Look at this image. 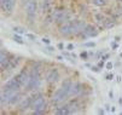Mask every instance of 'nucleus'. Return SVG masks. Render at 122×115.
I'll use <instances>...</instances> for the list:
<instances>
[{
    "instance_id": "34",
    "label": "nucleus",
    "mask_w": 122,
    "mask_h": 115,
    "mask_svg": "<svg viewBox=\"0 0 122 115\" xmlns=\"http://www.w3.org/2000/svg\"><path fill=\"white\" fill-rule=\"evenodd\" d=\"M109 97L111 98V99L114 98V92H112V91H109Z\"/></svg>"
},
{
    "instance_id": "28",
    "label": "nucleus",
    "mask_w": 122,
    "mask_h": 115,
    "mask_svg": "<svg viewBox=\"0 0 122 115\" xmlns=\"http://www.w3.org/2000/svg\"><path fill=\"white\" fill-rule=\"evenodd\" d=\"M25 37H27V38H29V39H31V40H35V35L30 34V33H25Z\"/></svg>"
},
{
    "instance_id": "30",
    "label": "nucleus",
    "mask_w": 122,
    "mask_h": 115,
    "mask_svg": "<svg viewBox=\"0 0 122 115\" xmlns=\"http://www.w3.org/2000/svg\"><path fill=\"white\" fill-rule=\"evenodd\" d=\"M111 47H112V50H116V48L118 47V44H117V41H115V42H111Z\"/></svg>"
},
{
    "instance_id": "6",
    "label": "nucleus",
    "mask_w": 122,
    "mask_h": 115,
    "mask_svg": "<svg viewBox=\"0 0 122 115\" xmlns=\"http://www.w3.org/2000/svg\"><path fill=\"white\" fill-rule=\"evenodd\" d=\"M17 0H0V6H1V11L6 15H11L15 10Z\"/></svg>"
},
{
    "instance_id": "32",
    "label": "nucleus",
    "mask_w": 122,
    "mask_h": 115,
    "mask_svg": "<svg viewBox=\"0 0 122 115\" xmlns=\"http://www.w3.org/2000/svg\"><path fill=\"white\" fill-rule=\"evenodd\" d=\"M20 1H21V5H22V6L24 7V6H25V5L28 4V1H29V0H20Z\"/></svg>"
},
{
    "instance_id": "24",
    "label": "nucleus",
    "mask_w": 122,
    "mask_h": 115,
    "mask_svg": "<svg viewBox=\"0 0 122 115\" xmlns=\"http://www.w3.org/2000/svg\"><path fill=\"white\" fill-rule=\"evenodd\" d=\"M112 67H114L112 62H108V63H107V65H105V68H107L108 70H111V69H112Z\"/></svg>"
},
{
    "instance_id": "16",
    "label": "nucleus",
    "mask_w": 122,
    "mask_h": 115,
    "mask_svg": "<svg viewBox=\"0 0 122 115\" xmlns=\"http://www.w3.org/2000/svg\"><path fill=\"white\" fill-rule=\"evenodd\" d=\"M73 84H74V81L70 79V78H66V79H64L63 80V83H62V87L70 94V90H71V87H73Z\"/></svg>"
},
{
    "instance_id": "26",
    "label": "nucleus",
    "mask_w": 122,
    "mask_h": 115,
    "mask_svg": "<svg viewBox=\"0 0 122 115\" xmlns=\"http://www.w3.org/2000/svg\"><path fill=\"white\" fill-rule=\"evenodd\" d=\"M46 50H48L50 52H53V51L56 50V48H55L53 46H51V45H46Z\"/></svg>"
},
{
    "instance_id": "39",
    "label": "nucleus",
    "mask_w": 122,
    "mask_h": 115,
    "mask_svg": "<svg viewBox=\"0 0 122 115\" xmlns=\"http://www.w3.org/2000/svg\"><path fill=\"white\" fill-rule=\"evenodd\" d=\"M118 103L122 105V97H120V99H118Z\"/></svg>"
},
{
    "instance_id": "38",
    "label": "nucleus",
    "mask_w": 122,
    "mask_h": 115,
    "mask_svg": "<svg viewBox=\"0 0 122 115\" xmlns=\"http://www.w3.org/2000/svg\"><path fill=\"white\" fill-rule=\"evenodd\" d=\"M115 41L118 42V41H120V37H115Z\"/></svg>"
},
{
    "instance_id": "27",
    "label": "nucleus",
    "mask_w": 122,
    "mask_h": 115,
    "mask_svg": "<svg viewBox=\"0 0 122 115\" xmlns=\"http://www.w3.org/2000/svg\"><path fill=\"white\" fill-rule=\"evenodd\" d=\"M97 65H98V67L102 69V68H104V65H105V63H104V61H103V59H100V61L98 62V64H97Z\"/></svg>"
},
{
    "instance_id": "4",
    "label": "nucleus",
    "mask_w": 122,
    "mask_h": 115,
    "mask_svg": "<svg viewBox=\"0 0 122 115\" xmlns=\"http://www.w3.org/2000/svg\"><path fill=\"white\" fill-rule=\"evenodd\" d=\"M87 23L83 20H73V28H71V35L79 37L81 33L85 30Z\"/></svg>"
},
{
    "instance_id": "14",
    "label": "nucleus",
    "mask_w": 122,
    "mask_h": 115,
    "mask_svg": "<svg viewBox=\"0 0 122 115\" xmlns=\"http://www.w3.org/2000/svg\"><path fill=\"white\" fill-rule=\"evenodd\" d=\"M105 18H107V15L102 12V11H96L93 12V20L96 21V24L97 26H103L104 22H105ZM104 27V26H103Z\"/></svg>"
},
{
    "instance_id": "33",
    "label": "nucleus",
    "mask_w": 122,
    "mask_h": 115,
    "mask_svg": "<svg viewBox=\"0 0 122 115\" xmlns=\"http://www.w3.org/2000/svg\"><path fill=\"white\" fill-rule=\"evenodd\" d=\"M57 47L59 48V50H61V51H63V50H64V46H63V44H62V42H59V44L57 45Z\"/></svg>"
},
{
    "instance_id": "29",
    "label": "nucleus",
    "mask_w": 122,
    "mask_h": 115,
    "mask_svg": "<svg viewBox=\"0 0 122 115\" xmlns=\"http://www.w3.org/2000/svg\"><path fill=\"white\" fill-rule=\"evenodd\" d=\"M105 79H107V80H109V81H110V80H112V79H114V74H112V73L108 74V75L105 76Z\"/></svg>"
},
{
    "instance_id": "3",
    "label": "nucleus",
    "mask_w": 122,
    "mask_h": 115,
    "mask_svg": "<svg viewBox=\"0 0 122 115\" xmlns=\"http://www.w3.org/2000/svg\"><path fill=\"white\" fill-rule=\"evenodd\" d=\"M69 97H70V94H69V93L61 86L59 89H57V90L53 92V94H52V98H51V102L55 104V108H56V107H58V105H61V104H63V103H65V102L68 101Z\"/></svg>"
},
{
    "instance_id": "12",
    "label": "nucleus",
    "mask_w": 122,
    "mask_h": 115,
    "mask_svg": "<svg viewBox=\"0 0 122 115\" xmlns=\"http://www.w3.org/2000/svg\"><path fill=\"white\" fill-rule=\"evenodd\" d=\"M83 93V85L80 81H75L73 84V87L70 90V97H80Z\"/></svg>"
},
{
    "instance_id": "15",
    "label": "nucleus",
    "mask_w": 122,
    "mask_h": 115,
    "mask_svg": "<svg viewBox=\"0 0 122 115\" xmlns=\"http://www.w3.org/2000/svg\"><path fill=\"white\" fill-rule=\"evenodd\" d=\"M53 114H56V115H70L71 113H70V109L68 108L66 103H63V104L55 108Z\"/></svg>"
},
{
    "instance_id": "5",
    "label": "nucleus",
    "mask_w": 122,
    "mask_h": 115,
    "mask_svg": "<svg viewBox=\"0 0 122 115\" xmlns=\"http://www.w3.org/2000/svg\"><path fill=\"white\" fill-rule=\"evenodd\" d=\"M61 78V74H59V70L57 68H51L47 70L46 75H45V81L47 84H56L57 81L59 80Z\"/></svg>"
},
{
    "instance_id": "1",
    "label": "nucleus",
    "mask_w": 122,
    "mask_h": 115,
    "mask_svg": "<svg viewBox=\"0 0 122 115\" xmlns=\"http://www.w3.org/2000/svg\"><path fill=\"white\" fill-rule=\"evenodd\" d=\"M25 10V17L29 24H33L35 22L39 12V0H29L28 4L24 6Z\"/></svg>"
},
{
    "instance_id": "13",
    "label": "nucleus",
    "mask_w": 122,
    "mask_h": 115,
    "mask_svg": "<svg viewBox=\"0 0 122 115\" xmlns=\"http://www.w3.org/2000/svg\"><path fill=\"white\" fill-rule=\"evenodd\" d=\"M83 33L87 35V38H96L98 34H99V28L97 26H93V24H90L87 23Z\"/></svg>"
},
{
    "instance_id": "35",
    "label": "nucleus",
    "mask_w": 122,
    "mask_h": 115,
    "mask_svg": "<svg viewBox=\"0 0 122 115\" xmlns=\"http://www.w3.org/2000/svg\"><path fill=\"white\" fill-rule=\"evenodd\" d=\"M115 110H116V108H115V107L112 105V107L110 108V111H111V113H115Z\"/></svg>"
},
{
    "instance_id": "10",
    "label": "nucleus",
    "mask_w": 122,
    "mask_h": 115,
    "mask_svg": "<svg viewBox=\"0 0 122 115\" xmlns=\"http://www.w3.org/2000/svg\"><path fill=\"white\" fill-rule=\"evenodd\" d=\"M51 9H53V0H40L39 1V13H47Z\"/></svg>"
},
{
    "instance_id": "25",
    "label": "nucleus",
    "mask_w": 122,
    "mask_h": 115,
    "mask_svg": "<svg viewBox=\"0 0 122 115\" xmlns=\"http://www.w3.org/2000/svg\"><path fill=\"white\" fill-rule=\"evenodd\" d=\"M41 41H42L45 45H50V44H51V40H50L48 38H42V39H41Z\"/></svg>"
},
{
    "instance_id": "8",
    "label": "nucleus",
    "mask_w": 122,
    "mask_h": 115,
    "mask_svg": "<svg viewBox=\"0 0 122 115\" xmlns=\"http://www.w3.org/2000/svg\"><path fill=\"white\" fill-rule=\"evenodd\" d=\"M71 28H73V20L71 21H69V22H65L61 26H58V33L66 38V37H70L71 35Z\"/></svg>"
},
{
    "instance_id": "17",
    "label": "nucleus",
    "mask_w": 122,
    "mask_h": 115,
    "mask_svg": "<svg viewBox=\"0 0 122 115\" xmlns=\"http://www.w3.org/2000/svg\"><path fill=\"white\" fill-rule=\"evenodd\" d=\"M91 4L97 6V7H104V6H107L108 3H109V0H90Z\"/></svg>"
},
{
    "instance_id": "2",
    "label": "nucleus",
    "mask_w": 122,
    "mask_h": 115,
    "mask_svg": "<svg viewBox=\"0 0 122 115\" xmlns=\"http://www.w3.org/2000/svg\"><path fill=\"white\" fill-rule=\"evenodd\" d=\"M46 108H47V101H46V97L42 93L41 96H39L36 99L33 101V114L34 115H42L46 113Z\"/></svg>"
},
{
    "instance_id": "21",
    "label": "nucleus",
    "mask_w": 122,
    "mask_h": 115,
    "mask_svg": "<svg viewBox=\"0 0 122 115\" xmlns=\"http://www.w3.org/2000/svg\"><path fill=\"white\" fill-rule=\"evenodd\" d=\"M82 46H85V47H94V46H96V42H93V41L83 42V44H82Z\"/></svg>"
},
{
    "instance_id": "18",
    "label": "nucleus",
    "mask_w": 122,
    "mask_h": 115,
    "mask_svg": "<svg viewBox=\"0 0 122 115\" xmlns=\"http://www.w3.org/2000/svg\"><path fill=\"white\" fill-rule=\"evenodd\" d=\"M12 39H13L17 44H20V45H24V41H23V39H22L21 34H17V33H15L13 37H12Z\"/></svg>"
},
{
    "instance_id": "7",
    "label": "nucleus",
    "mask_w": 122,
    "mask_h": 115,
    "mask_svg": "<svg viewBox=\"0 0 122 115\" xmlns=\"http://www.w3.org/2000/svg\"><path fill=\"white\" fill-rule=\"evenodd\" d=\"M65 103H66L68 108L70 109V113H71V114H77V113L81 111V108H82V107H81V102H80V99H77V97L71 98V99L66 101Z\"/></svg>"
},
{
    "instance_id": "40",
    "label": "nucleus",
    "mask_w": 122,
    "mask_h": 115,
    "mask_svg": "<svg viewBox=\"0 0 122 115\" xmlns=\"http://www.w3.org/2000/svg\"><path fill=\"white\" fill-rule=\"evenodd\" d=\"M120 81H121V76L118 75V76H117V83H120Z\"/></svg>"
},
{
    "instance_id": "23",
    "label": "nucleus",
    "mask_w": 122,
    "mask_h": 115,
    "mask_svg": "<svg viewBox=\"0 0 122 115\" xmlns=\"http://www.w3.org/2000/svg\"><path fill=\"white\" fill-rule=\"evenodd\" d=\"M74 48H75V45H74V44H68V45H66V50H68L69 52L73 51Z\"/></svg>"
},
{
    "instance_id": "41",
    "label": "nucleus",
    "mask_w": 122,
    "mask_h": 115,
    "mask_svg": "<svg viewBox=\"0 0 122 115\" xmlns=\"http://www.w3.org/2000/svg\"><path fill=\"white\" fill-rule=\"evenodd\" d=\"M120 57H121V58H122V52H121V55H120Z\"/></svg>"
},
{
    "instance_id": "31",
    "label": "nucleus",
    "mask_w": 122,
    "mask_h": 115,
    "mask_svg": "<svg viewBox=\"0 0 122 115\" xmlns=\"http://www.w3.org/2000/svg\"><path fill=\"white\" fill-rule=\"evenodd\" d=\"M109 57H110V55H109V53H105V55H103V56H102V59H103V61H107Z\"/></svg>"
},
{
    "instance_id": "9",
    "label": "nucleus",
    "mask_w": 122,
    "mask_h": 115,
    "mask_svg": "<svg viewBox=\"0 0 122 115\" xmlns=\"http://www.w3.org/2000/svg\"><path fill=\"white\" fill-rule=\"evenodd\" d=\"M25 96H27V94H24L22 91H17V92H15V93L10 97V99H9V105H11V107L20 105V103L22 102V99H23Z\"/></svg>"
},
{
    "instance_id": "22",
    "label": "nucleus",
    "mask_w": 122,
    "mask_h": 115,
    "mask_svg": "<svg viewBox=\"0 0 122 115\" xmlns=\"http://www.w3.org/2000/svg\"><path fill=\"white\" fill-rule=\"evenodd\" d=\"M91 70L94 72V73H100V68L98 67V65H92V67H91Z\"/></svg>"
},
{
    "instance_id": "36",
    "label": "nucleus",
    "mask_w": 122,
    "mask_h": 115,
    "mask_svg": "<svg viewBox=\"0 0 122 115\" xmlns=\"http://www.w3.org/2000/svg\"><path fill=\"white\" fill-rule=\"evenodd\" d=\"M57 59H59V61H63V59H64V58H63V57H62V56H57Z\"/></svg>"
},
{
    "instance_id": "11",
    "label": "nucleus",
    "mask_w": 122,
    "mask_h": 115,
    "mask_svg": "<svg viewBox=\"0 0 122 115\" xmlns=\"http://www.w3.org/2000/svg\"><path fill=\"white\" fill-rule=\"evenodd\" d=\"M31 108H33V98H31V96H25L22 99V102L20 103V111L25 113L27 110H29Z\"/></svg>"
},
{
    "instance_id": "19",
    "label": "nucleus",
    "mask_w": 122,
    "mask_h": 115,
    "mask_svg": "<svg viewBox=\"0 0 122 115\" xmlns=\"http://www.w3.org/2000/svg\"><path fill=\"white\" fill-rule=\"evenodd\" d=\"M12 30L15 33H17V34H25V29L22 28V27H13Z\"/></svg>"
},
{
    "instance_id": "20",
    "label": "nucleus",
    "mask_w": 122,
    "mask_h": 115,
    "mask_svg": "<svg viewBox=\"0 0 122 115\" xmlns=\"http://www.w3.org/2000/svg\"><path fill=\"white\" fill-rule=\"evenodd\" d=\"M79 56H80V58H81V59L87 61V59H88V57H90L91 55H90V52H87V51H81Z\"/></svg>"
},
{
    "instance_id": "37",
    "label": "nucleus",
    "mask_w": 122,
    "mask_h": 115,
    "mask_svg": "<svg viewBox=\"0 0 122 115\" xmlns=\"http://www.w3.org/2000/svg\"><path fill=\"white\" fill-rule=\"evenodd\" d=\"M98 113H99V114H104L105 111H104V110H102V109H99V110H98Z\"/></svg>"
}]
</instances>
